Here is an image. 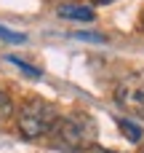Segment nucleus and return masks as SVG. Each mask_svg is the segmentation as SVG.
Masks as SVG:
<instances>
[{"label":"nucleus","instance_id":"obj_1","mask_svg":"<svg viewBox=\"0 0 144 153\" xmlns=\"http://www.w3.org/2000/svg\"><path fill=\"white\" fill-rule=\"evenodd\" d=\"M53 137V145L61 148V151L69 153H83L96 148V140H99V126H96V118L83 113V110H75L69 116H61L56 129L51 132Z\"/></svg>","mask_w":144,"mask_h":153},{"label":"nucleus","instance_id":"obj_2","mask_svg":"<svg viewBox=\"0 0 144 153\" xmlns=\"http://www.w3.org/2000/svg\"><path fill=\"white\" fill-rule=\"evenodd\" d=\"M59 110L56 105H51L48 100H40V97H32L27 100L21 108H19V116H16V126H19V134L24 140H40V137H48L56 124H59Z\"/></svg>","mask_w":144,"mask_h":153},{"label":"nucleus","instance_id":"obj_3","mask_svg":"<svg viewBox=\"0 0 144 153\" xmlns=\"http://www.w3.org/2000/svg\"><path fill=\"white\" fill-rule=\"evenodd\" d=\"M115 102L126 113L144 118V73H128L120 78L115 86Z\"/></svg>","mask_w":144,"mask_h":153},{"label":"nucleus","instance_id":"obj_4","mask_svg":"<svg viewBox=\"0 0 144 153\" xmlns=\"http://www.w3.org/2000/svg\"><path fill=\"white\" fill-rule=\"evenodd\" d=\"M59 16L64 19H75V22H94V11L88 5H61Z\"/></svg>","mask_w":144,"mask_h":153},{"label":"nucleus","instance_id":"obj_5","mask_svg":"<svg viewBox=\"0 0 144 153\" xmlns=\"http://www.w3.org/2000/svg\"><path fill=\"white\" fill-rule=\"evenodd\" d=\"M118 129H120L131 143H139V140H142V134H144L142 126H136V124H134V121H128V118H118Z\"/></svg>","mask_w":144,"mask_h":153},{"label":"nucleus","instance_id":"obj_6","mask_svg":"<svg viewBox=\"0 0 144 153\" xmlns=\"http://www.w3.org/2000/svg\"><path fill=\"white\" fill-rule=\"evenodd\" d=\"M0 38L8 40V43H27V35H24V32L8 30V27H3V24H0Z\"/></svg>","mask_w":144,"mask_h":153},{"label":"nucleus","instance_id":"obj_7","mask_svg":"<svg viewBox=\"0 0 144 153\" xmlns=\"http://www.w3.org/2000/svg\"><path fill=\"white\" fill-rule=\"evenodd\" d=\"M8 62H11V65H16L19 70H24V73H27V75H32V78H40V70H37V67H32V65H27V62H21L19 56H8Z\"/></svg>","mask_w":144,"mask_h":153},{"label":"nucleus","instance_id":"obj_8","mask_svg":"<svg viewBox=\"0 0 144 153\" xmlns=\"http://www.w3.org/2000/svg\"><path fill=\"white\" fill-rule=\"evenodd\" d=\"M13 113V102H11V97L0 89V118H8Z\"/></svg>","mask_w":144,"mask_h":153},{"label":"nucleus","instance_id":"obj_9","mask_svg":"<svg viewBox=\"0 0 144 153\" xmlns=\"http://www.w3.org/2000/svg\"><path fill=\"white\" fill-rule=\"evenodd\" d=\"M75 38H80V40H94V43H104V38H102V35H94V32H75Z\"/></svg>","mask_w":144,"mask_h":153},{"label":"nucleus","instance_id":"obj_10","mask_svg":"<svg viewBox=\"0 0 144 153\" xmlns=\"http://www.w3.org/2000/svg\"><path fill=\"white\" fill-rule=\"evenodd\" d=\"M96 5H110V3H115V0H94Z\"/></svg>","mask_w":144,"mask_h":153},{"label":"nucleus","instance_id":"obj_11","mask_svg":"<svg viewBox=\"0 0 144 153\" xmlns=\"http://www.w3.org/2000/svg\"><path fill=\"white\" fill-rule=\"evenodd\" d=\"M142 30H144V22H142Z\"/></svg>","mask_w":144,"mask_h":153}]
</instances>
